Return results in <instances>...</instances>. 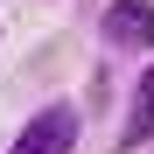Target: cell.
I'll return each mask as SVG.
<instances>
[{"instance_id":"1","label":"cell","mask_w":154,"mask_h":154,"mask_svg":"<svg viewBox=\"0 0 154 154\" xmlns=\"http://www.w3.org/2000/svg\"><path fill=\"white\" fill-rule=\"evenodd\" d=\"M70 147H77V112L70 105H42L14 140V154H70Z\"/></svg>"},{"instance_id":"2","label":"cell","mask_w":154,"mask_h":154,"mask_svg":"<svg viewBox=\"0 0 154 154\" xmlns=\"http://www.w3.org/2000/svg\"><path fill=\"white\" fill-rule=\"evenodd\" d=\"M105 35H112L119 49H140V42H154V7H147V0H119V7L105 14Z\"/></svg>"},{"instance_id":"3","label":"cell","mask_w":154,"mask_h":154,"mask_svg":"<svg viewBox=\"0 0 154 154\" xmlns=\"http://www.w3.org/2000/svg\"><path fill=\"white\" fill-rule=\"evenodd\" d=\"M147 119H154V70L140 77V98H133V126H126V140H133V147H140V126H147Z\"/></svg>"}]
</instances>
